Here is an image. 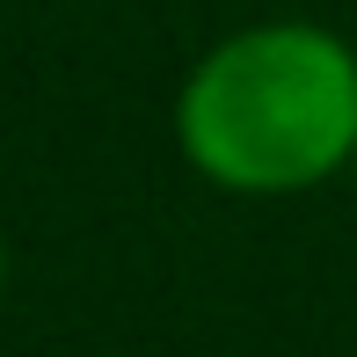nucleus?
<instances>
[{
	"instance_id": "f257e3e1",
	"label": "nucleus",
	"mask_w": 357,
	"mask_h": 357,
	"mask_svg": "<svg viewBox=\"0 0 357 357\" xmlns=\"http://www.w3.org/2000/svg\"><path fill=\"white\" fill-rule=\"evenodd\" d=\"M175 146L226 197H306L350 183L357 44L328 22L270 15L204 44L175 88Z\"/></svg>"
},
{
	"instance_id": "f03ea898",
	"label": "nucleus",
	"mask_w": 357,
	"mask_h": 357,
	"mask_svg": "<svg viewBox=\"0 0 357 357\" xmlns=\"http://www.w3.org/2000/svg\"><path fill=\"white\" fill-rule=\"evenodd\" d=\"M0 291H8V234H0Z\"/></svg>"
},
{
	"instance_id": "7ed1b4c3",
	"label": "nucleus",
	"mask_w": 357,
	"mask_h": 357,
	"mask_svg": "<svg viewBox=\"0 0 357 357\" xmlns=\"http://www.w3.org/2000/svg\"><path fill=\"white\" fill-rule=\"evenodd\" d=\"M350 190H357V160H350Z\"/></svg>"
}]
</instances>
